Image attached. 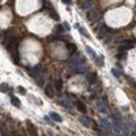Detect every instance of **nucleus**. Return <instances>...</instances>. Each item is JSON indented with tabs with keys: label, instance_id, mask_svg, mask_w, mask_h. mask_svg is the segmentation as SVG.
Wrapping results in <instances>:
<instances>
[{
	"label": "nucleus",
	"instance_id": "obj_1",
	"mask_svg": "<svg viewBox=\"0 0 136 136\" xmlns=\"http://www.w3.org/2000/svg\"><path fill=\"white\" fill-rule=\"evenodd\" d=\"M30 75L35 79L38 86H44V69H42V66H41V64H38L35 68L30 69Z\"/></svg>",
	"mask_w": 136,
	"mask_h": 136
},
{
	"label": "nucleus",
	"instance_id": "obj_2",
	"mask_svg": "<svg viewBox=\"0 0 136 136\" xmlns=\"http://www.w3.org/2000/svg\"><path fill=\"white\" fill-rule=\"evenodd\" d=\"M12 40H14V37H12V34H11V31L10 30H5L4 33H3V45L4 46H10V42H12Z\"/></svg>",
	"mask_w": 136,
	"mask_h": 136
},
{
	"label": "nucleus",
	"instance_id": "obj_3",
	"mask_svg": "<svg viewBox=\"0 0 136 136\" xmlns=\"http://www.w3.org/2000/svg\"><path fill=\"white\" fill-rule=\"evenodd\" d=\"M95 105H97V109H98V110L103 112V113H105V112H108V103H106V99H103V98H102V99H101V98L97 99Z\"/></svg>",
	"mask_w": 136,
	"mask_h": 136
},
{
	"label": "nucleus",
	"instance_id": "obj_4",
	"mask_svg": "<svg viewBox=\"0 0 136 136\" xmlns=\"http://www.w3.org/2000/svg\"><path fill=\"white\" fill-rule=\"evenodd\" d=\"M110 33H112L110 29H109L108 26L102 25L101 27H99V31H98V38H106V35L110 34Z\"/></svg>",
	"mask_w": 136,
	"mask_h": 136
},
{
	"label": "nucleus",
	"instance_id": "obj_5",
	"mask_svg": "<svg viewBox=\"0 0 136 136\" xmlns=\"http://www.w3.org/2000/svg\"><path fill=\"white\" fill-rule=\"evenodd\" d=\"M132 46H133V44H132L131 40H124L122 44H121V46H120V52L129 50V49H132Z\"/></svg>",
	"mask_w": 136,
	"mask_h": 136
},
{
	"label": "nucleus",
	"instance_id": "obj_6",
	"mask_svg": "<svg viewBox=\"0 0 136 136\" xmlns=\"http://www.w3.org/2000/svg\"><path fill=\"white\" fill-rule=\"evenodd\" d=\"M79 121L83 124L86 128H90V127L93 125V122H94V121L90 119V117H87V116H82V117H79Z\"/></svg>",
	"mask_w": 136,
	"mask_h": 136
},
{
	"label": "nucleus",
	"instance_id": "obj_7",
	"mask_svg": "<svg viewBox=\"0 0 136 136\" xmlns=\"http://www.w3.org/2000/svg\"><path fill=\"white\" fill-rule=\"evenodd\" d=\"M45 8H48V11H49V14H50V16L53 18L55 21H59L60 18H59V15L55 12V10H53V7H52V4L49 3V2H46L45 3Z\"/></svg>",
	"mask_w": 136,
	"mask_h": 136
},
{
	"label": "nucleus",
	"instance_id": "obj_8",
	"mask_svg": "<svg viewBox=\"0 0 136 136\" xmlns=\"http://www.w3.org/2000/svg\"><path fill=\"white\" fill-rule=\"evenodd\" d=\"M87 19L90 21V22H95L98 19V12L95 10H90V11H87Z\"/></svg>",
	"mask_w": 136,
	"mask_h": 136
},
{
	"label": "nucleus",
	"instance_id": "obj_9",
	"mask_svg": "<svg viewBox=\"0 0 136 136\" xmlns=\"http://www.w3.org/2000/svg\"><path fill=\"white\" fill-rule=\"evenodd\" d=\"M45 94H46L49 98H53V97H55V87L52 86V83H48V85L45 86Z\"/></svg>",
	"mask_w": 136,
	"mask_h": 136
},
{
	"label": "nucleus",
	"instance_id": "obj_10",
	"mask_svg": "<svg viewBox=\"0 0 136 136\" xmlns=\"http://www.w3.org/2000/svg\"><path fill=\"white\" fill-rule=\"evenodd\" d=\"M26 124H27V132H29V135H30V136H38L37 135V129H35V127L33 125V124L30 121H27Z\"/></svg>",
	"mask_w": 136,
	"mask_h": 136
},
{
	"label": "nucleus",
	"instance_id": "obj_11",
	"mask_svg": "<svg viewBox=\"0 0 136 136\" xmlns=\"http://www.w3.org/2000/svg\"><path fill=\"white\" fill-rule=\"evenodd\" d=\"M87 82L90 85H95V82H97V74L95 72H90V74H87Z\"/></svg>",
	"mask_w": 136,
	"mask_h": 136
},
{
	"label": "nucleus",
	"instance_id": "obj_12",
	"mask_svg": "<svg viewBox=\"0 0 136 136\" xmlns=\"http://www.w3.org/2000/svg\"><path fill=\"white\" fill-rule=\"evenodd\" d=\"M75 105H76V108H78V110L82 112V113H86V112H87V108L85 106V103L82 102V101H76Z\"/></svg>",
	"mask_w": 136,
	"mask_h": 136
},
{
	"label": "nucleus",
	"instance_id": "obj_13",
	"mask_svg": "<svg viewBox=\"0 0 136 136\" xmlns=\"http://www.w3.org/2000/svg\"><path fill=\"white\" fill-rule=\"evenodd\" d=\"M66 48H67V50H68L69 55H74V53H76V49H78L75 44H67Z\"/></svg>",
	"mask_w": 136,
	"mask_h": 136
},
{
	"label": "nucleus",
	"instance_id": "obj_14",
	"mask_svg": "<svg viewBox=\"0 0 136 136\" xmlns=\"http://www.w3.org/2000/svg\"><path fill=\"white\" fill-rule=\"evenodd\" d=\"M49 117H52V120L56 121V122H61V121H63V119L60 117V114L56 113V112H52V113L49 114Z\"/></svg>",
	"mask_w": 136,
	"mask_h": 136
},
{
	"label": "nucleus",
	"instance_id": "obj_15",
	"mask_svg": "<svg viewBox=\"0 0 136 136\" xmlns=\"http://www.w3.org/2000/svg\"><path fill=\"white\" fill-rule=\"evenodd\" d=\"M101 125H102L105 129H112V128H113V127H112V122H109L106 119H103V117L101 119Z\"/></svg>",
	"mask_w": 136,
	"mask_h": 136
},
{
	"label": "nucleus",
	"instance_id": "obj_16",
	"mask_svg": "<svg viewBox=\"0 0 136 136\" xmlns=\"http://www.w3.org/2000/svg\"><path fill=\"white\" fill-rule=\"evenodd\" d=\"M60 103L64 106V108H68V109L71 108V106H72V102H71L69 99H68V95L66 97V99H60Z\"/></svg>",
	"mask_w": 136,
	"mask_h": 136
},
{
	"label": "nucleus",
	"instance_id": "obj_17",
	"mask_svg": "<svg viewBox=\"0 0 136 136\" xmlns=\"http://www.w3.org/2000/svg\"><path fill=\"white\" fill-rule=\"evenodd\" d=\"M55 88L57 91H60L61 88H63V82H61V79H56L55 80Z\"/></svg>",
	"mask_w": 136,
	"mask_h": 136
},
{
	"label": "nucleus",
	"instance_id": "obj_18",
	"mask_svg": "<svg viewBox=\"0 0 136 136\" xmlns=\"http://www.w3.org/2000/svg\"><path fill=\"white\" fill-rule=\"evenodd\" d=\"M11 102H12V105H15L16 108H21V101H19L16 97H14V95L11 97Z\"/></svg>",
	"mask_w": 136,
	"mask_h": 136
},
{
	"label": "nucleus",
	"instance_id": "obj_19",
	"mask_svg": "<svg viewBox=\"0 0 136 136\" xmlns=\"http://www.w3.org/2000/svg\"><path fill=\"white\" fill-rule=\"evenodd\" d=\"M75 27H76V29H79V30H80V33L83 34L85 37H88V34H87V31L85 30V27H83V26H80L79 23H76V25H75Z\"/></svg>",
	"mask_w": 136,
	"mask_h": 136
},
{
	"label": "nucleus",
	"instance_id": "obj_20",
	"mask_svg": "<svg viewBox=\"0 0 136 136\" xmlns=\"http://www.w3.org/2000/svg\"><path fill=\"white\" fill-rule=\"evenodd\" d=\"M86 52H87V55L88 56H91L93 59H97V56H95V53H94V50L90 48V46H86Z\"/></svg>",
	"mask_w": 136,
	"mask_h": 136
},
{
	"label": "nucleus",
	"instance_id": "obj_21",
	"mask_svg": "<svg viewBox=\"0 0 136 136\" xmlns=\"http://www.w3.org/2000/svg\"><path fill=\"white\" fill-rule=\"evenodd\" d=\"M82 7H83V10H87V11H90L93 7H91V3L90 2H85L83 4H82Z\"/></svg>",
	"mask_w": 136,
	"mask_h": 136
},
{
	"label": "nucleus",
	"instance_id": "obj_22",
	"mask_svg": "<svg viewBox=\"0 0 136 136\" xmlns=\"http://www.w3.org/2000/svg\"><path fill=\"white\" fill-rule=\"evenodd\" d=\"M55 31H56V33H59V34H61V33L66 31V30H64V26H56Z\"/></svg>",
	"mask_w": 136,
	"mask_h": 136
},
{
	"label": "nucleus",
	"instance_id": "obj_23",
	"mask_svg": "<svg viewBox=\"0 0 136 136\" xmlns=\"http://www.w3.org/2000/svg\"><path fill=\"white\" fill-rule=\"evenodd\" d=\"M0 91H3V93H5V91H8V85H5V83H3V85H0Z\"/></svg>",
	"mask_w": 136,
	"mask_h": 136
},
{
	"label": "nucleus",
	"instance_id": "obj_24",
	"mask_svg": "<svg viewBox=\"0 0 136 136\" xmlns=\"http://www.w3.org/2000/svg\"><path fill=\"white\" fill-rule=\"evenodd\" d=\"M112 74H113V75L116 76V78H120V71H119V69L113 68V69H112Z\"/></svg>",
	"mask_w": 136,
	"mask_h": 136
},
{
	"label": "nucleus",
	"instance_id": "obj_25",
	"mask_svg": "<svg viewBox=\"0 0 136 136\" xmlns=\"http://www.w3.org/2000/svg\"><path fill=\"white\" fill-rule=\"evenodd\" d=\"M127 80L129 82V83H131V86H132V87L135 88V90H136V82H135V80H132L131 78H127Z\"/></svg>",
	"mask_w": 136,
	"mask_h": 136
},
{
	"label": "nucleus",
	"instance_id": "obj_26",
	"mask_svg": "<svg viewBox=\"0 0 136 136\" xmlns=\"http://www.w3.org/2000/svg\"><path fill=\"white\" fill-rule=\"evenodd\" d=\"M95 60L98 61V63H97V64H98V66H101V67L103 66V59H102V57H97V59H95Z\"/></svg>",
	"mask_w": 136,
	"mask_h": 136
},
{
	"label": "nucleus",
	"instance_id": "obj_27",
	"mask_svg": "<svg viewBox=\"0 0 136 136\" xmlns=\"http://www.w3.org/2000/svg\"><path fill=\"white\" fill-rule=\"evenodd\" d=\"M63 26H64V29H66V30H69V25H68L67 22H66V23H63Z\"/></svg>",
	"mask_w": 136,
	"mask_h": 136
},
{
	"label": "nucleus",
	"instance_id": "obj_28",
	"mask_svg": "<svg viewBox=\"0 0 136 136\" xmlns=\"http://www.w3.org/2000/svg\"><path fill=\"white\" fill-rule=\"evenodd\" d=\"M18 90H19V93H22V94H26V90H25V88H23V87H19V88H18Z\"/></svg>",
	"mask_w": 136,
	"mask_h": 136
},
{
	"label": "nucleus",
	"instance_id": "obj_29",
	"mask_svg": "<svg viewBox=\"0 0 136 136\" xmlns=\"http://www.w3.org/2000/svg\"><path fill=\"white\" fill-rule=\"evenodd\" d=\"M44 120H45L46 122H49V124L52 122V121H50V119H49V117H48V116H45V117H44Z\"/></svg>",
	"mask_w": 136,
	"mask_h": 136
},
{
	"label": "nucleus",
	"instance_id": "obj_30",
	"mask_svg": "<svg viewBox=\"0 0 136 136\" xmlns=\"http://www.w3.org/2000/svg\"><path fill=\"white\" fill-rule=\"evenodd\" d=\"M64 4H71V0H61Z\"/></svg>",
	"mask_w": 136,
	"mask_h": 136
},
{
	"label": "nucleus",
	"instance_id": "obj_31",
	"mask_svg": "<svg viewBox=\"0 0 136 136\" xmlns=\"http://www.w3.org/2000/svg\"><path fill=\"white\" fill-rule=\"evenodd\" d=\"M14 136H19V133H16V132H14Z\"/></svg>",
	"mask_w": 136,
	"mask_h": 136
},
{
	"label": "nucleus",
	"instance_id": "obj_32",
	"mask_svg": "<svg viewBox=\"0 0 136 136\" xmlns=\"http://www.w3.org/2000/svg\"><path fill=\"white\" fill-rule=\"evenodd\" d=\"M0 37H2V31H0Z\"/></svg>",
	"mask_w": 136,
	"mask_h": 136
},
{
	"label": "nucleus",
	"instance_id": "obj_33",
	"mask_svg": "<svg viewBox=\"0 0 136 136\" xmlns=\"http://www.w3.org/2000/svg\"><path fill=\"white\" fill-rule=\"evenodd\" d=\"M135 136H136V133H135Z\"/></svg>",
	"mask_w": 136,
	"mask_h": 136
}]
</instances>
